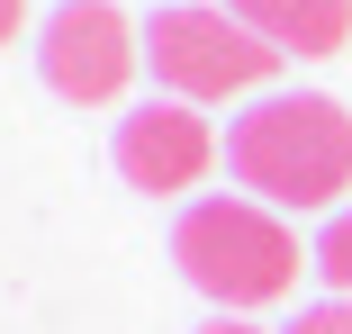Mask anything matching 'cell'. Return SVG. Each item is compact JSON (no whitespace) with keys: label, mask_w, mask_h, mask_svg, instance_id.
I'll list each match as a JSON object with an SVG mask.
<instances>
[{"label":"cell","mask_w":352,"mask_h":334,"mask_svg":"<svg viewBox=\"0 0 352 334\" xmlns=\"http://www.w3.org/2000/svg\"><path fill=\"white\" fill-rule=\"evenodd\" d=\"M226 172L262 208H334L352 190V109L325 91H271L226 126Z\"/></svg>","instance_id":"1"},{"label":"cell","mask_w":352,"mask_h":334,"mask_svg":"<svg viewBox=\"0 0 352 334\" xmlns=\"http://www.w3.org/2000/svg\"><path fill=\"white\" fill-rule=\"evenodd\" d=\"M199 334H262V325H244V316H208Z\"/></svg>","instance_id":"10"},{"label":"cell","mask_w":352,"mask_h":334,"mask_svg":"<svg viewBox=\"0 0 352 334\" xmlns=\"http://www.w3.org/2000/svg\"><path fill=\"white\" fill-rule=\"evenodd\" d=\"M307 271H325V289L352 298V199L325 217V235H316V253H307Z\"/></svg>","instance_id":"7"},{"label":"cell","mask_w":352,"mask_h":334,"mask_svg":"<svg viewBox=\"0 0 352 334\" xmlns=\"http://www.w3.org/2000/svg\"><path fill=\"white\" fill-rule=\"evenodd\" d=\"M226 10L280 54H343L352 36V0H226Z\"/></svg>","instance_id":"6"},{"label":"cell","mask_w":352,"mask_h":334,"mask_svg":"<svg viewBox=\"0 0 352 334\" xmlns=\"http://www.w3.org/2000/svg\"><path fill=\"white\" fill-rule=\"evenodd\" d=\"M208 163H217V136H208V118L190 100H145L135 118H118V172H126V190L172 199V190H199Z\"/></svg>","instance_id":"5"},{"label":"cell","mask_w":352,"mask_h":334,"mask_svg":"<svg viewBox=\"0 0 352 334\" xmlns=\"http://www.w3.org/2000/svg\"><path fill=\"white\" fill-rule=\"evenodd\" d=\"M172 262L199 298H217V316H244V307H271L298 289V235L280 226V208L262 199H199L172 226Z\"/></svg>","instance_id":"2"},{"label":"cell","mask_w":352,"mask_h":334,"mask_svg":"<svg viewBox=\"0 0 352 334\" xmlns=\"http://www.w3.org/2000/svg\"><path fill=\"white\" fill-rule=\"evenodd\" d=\"M36 63H45V91L73 100V109H109L126 91V73L145 63V36L126 27L118 0H63L36 36Z\"/></svg>","instance_id":"4"},{"label":"cell","mask_w":352,"mask_h":334,"mask_svg":"<svg viewBox=\"0 0 352 334\" xmlns=\"http://www.w3.org/2000/svg\"><path fill=\"white\" fill-rule=\"evenodd\" d=\"M280 334H352V298H316V307H298Z\"/></svg>","instance_id":"8"},{"label":"cell","mask_w":352,"mask_h":334,"mask_svg":"<svg viewBox=\"0 0 352 334\" xmlns=\"http://www.w3.org/2000/svg\"><path fill=\"white\" fill-rule=\"evenodd\" d=\"M19 27H28V0H0V45H10Z\"/></svg>","instance_id":"9"},{"label":"cell","mask_w":352,"mask_h":334,"mask_svg":"<svg viewBox=\"0 0 352 334\" xmlns=\"http://www.w3.org/2000/svg\"><path fill=\"white\" fill-rule=\"evenodd\" d=\"M145 63H154V82L172 100H235V91H262L280 63V45H262L235 10H199V0H172V10H154L145 27Z\"/></svg>","instance_id":"3"}]
</instances>
